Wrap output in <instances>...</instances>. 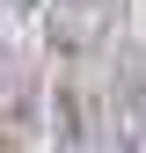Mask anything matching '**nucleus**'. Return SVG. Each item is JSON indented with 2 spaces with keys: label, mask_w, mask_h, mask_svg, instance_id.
Wrapping results in <instances>:
<instances>
[{
  "label": "nucleus",
  "mask_w": 146,
  "mask_h": 153,
  "mask_svg": "<svg viewBox=\"0 0 146 153\" xmlns=\"http://www.w3.org/2000/svg\"><path fill=\"white\" fill-rule=\"evenodd\" d=\"M117 15H124V0H44V36L66 59H88L117 29Z\"/></svg>",
  "instance_id": "f257e3e1"
},
{
  "label": "nucleus",
  "mask_w": 146,
  "mask_h": 153,
  "mask_svg": "<svg viewBox=\"0 0 146 153\" xmlns=\"http://www.w3.org/2000/svg\"><path fill=\"white\" fill-rule=\"evenodd\" d=\"M0 153H22V146H15V139H7V131H0Z\"/></svg>",
  "instance_id": "f03ea898"
}]
</instances>
